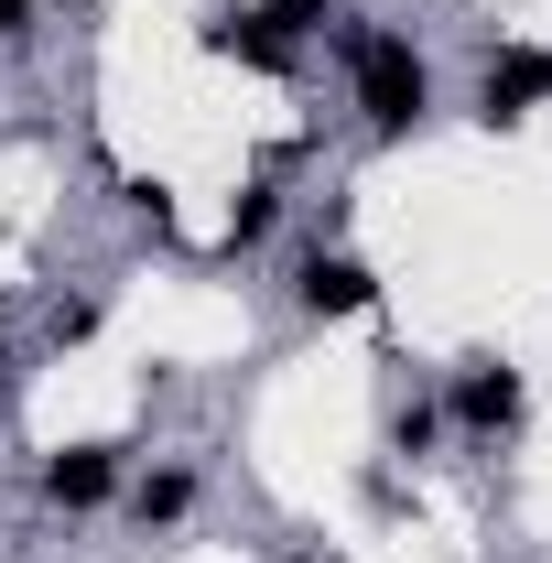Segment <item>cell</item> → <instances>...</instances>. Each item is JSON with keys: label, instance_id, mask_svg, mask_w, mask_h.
Returning <instances> with one entry per match:
<instances>
[{"label": "cell", "instance_id": "obj_1", "mask_svg": "<svg viewBox=\"0 0 552 563\" xmlns=\"http://www.w3.org/2000/svg\"><path fill=\"white\" fill-rule=\"evenodd\" d=\"M346 76H357V120L368 141H412L433 109V66H422L401 33H346Z\"/></svg>", "mask_w": 552, "mask_h": 563}, {"label": "cell", "instance_id": "obj_2", "mask_svg": "<svg viewBox=\"0 0 552 563\" xmlns=\"http://www.w3.org/2000/svg\"><path fill=\"white\" fill-rule=\"evenodd\" d=\"M520 401H531V390H520L509 357H455V379H444V412L466 422V433H509Z\"/></svg>", "mask_w": 552, "mask_h": 563}, {"label": "cell", "instance_id": "obj_3", "mask_svg": "<svg viewBox=\"0 0 552 563\" xmlns=\"http://www.w3.org/2000/svg\"><path fill=\"white\" fill-rule=\"evenodd\" d=\"M292 303H303L314 325H346V314H368V303H379V282H368V261H346V250H303Z\"/></svg>", "mask_w": 552, "mask_h": 563}, {"label": "cell", "instance_id": "obj_4", "mask_svg": "<svg viewBox=\"0 0 552 563\" xmlns=\"http://www.w3.org/2000/svg\"><path fill=\"white\" fill-rule=\"evenodd\" d=\"M207 55H228V66H250V76H292V22H272V11H217L207 22Z\"/></svg>", "mask_w": 552, "mask_h": 563}, {"label": "cell", "instance_id": "obj_5", "mask_svg": "<svg viewBox=\"0 0 552 563\" xmlns=\"http://www.w3.org/2000/svg\"><path fill=\"white\" fill-rule=\"evenodd\" d=\"M552 98V55H498V66L477 76V120L487 131H509V120H531Z\"/></svg>", "mask_w": 552, "mask_h": 563}, {"label": "cell", "instance_id": "obj_6", "mask_svg": "<svg viewBox=\"0 0 552 563\" xmlns=\"http://www.w3.org/2000/svg\"><path fill=\"white\" fill-rule=\"evenodd\" d=\"M109 488H120V444H66V455H44V498H55V509H98Z\"/></svg>", "mask_w": 552, "mask_h": 563}, {"label": "cell", "instance_id": "obj_7", "mask_svg": "<svg viewBox=\"0 0 552 563\" xmlns=\"http://www.w3.org/2000/svg\"><path fill=\"white\" fill-rule=\"evenodd\" d=\"M131 509H141V531H163V520H185L196 509V466H152L131 488Z\"/></svg>", "mask_w": 552, "mask_h": 563}, {"label": "cell", "instance_id": "obj_8", "mask_svg": "<svg viewBox=\"0 0 552 563\" xmlns=\"http://www.w3.org/2000/svg\"><path fill=\"white\" fill-rule=\"evenodd\" d=\"M281 228V185H239V207H228V250H261Z\"/></svg>", "mask_w": 552, "mask_h": 563}, {"label": "cell", "instance_id": "obj_9", "mask_svg": "<svg viewBox=\"0 0 552 563\" xmlns=\"http://www.w3.org/2000/svg\"><path fill=\"white\" fill-rule=\"evenodd\" d=\"M390 444H401V455H422V444H433V401H422V390L390 412Z\"/></svg>", "mask_w": 552, "mask_h": 563}, {"label": "cell", "instance_id": "obj_10", "mask_svg": "<svg viewBox=\"0 0 552 563\" xmlns=\"http://www.w3.org/2000/svg\"><path fill=\"white\" fill-rule=\"evenodd\" d=\"M33 33V0H0V44H22Z\"/></svg>", "mask_w": 552, "mask_h": 563}, {"label": "cell", "instance_id": "obj_11", "mask_svg": "<svg viewBox=\"0 0 552 563\" xmlns=\"http://www.w3.org/2000/svg\"><path fill=\"white\" fill-rule=\"evenodd\" d=\"M314 11H325V0H272V22H314Z\"/></svg>", "mask_w": 552, "mask_h": 563}]
</instances>
